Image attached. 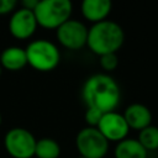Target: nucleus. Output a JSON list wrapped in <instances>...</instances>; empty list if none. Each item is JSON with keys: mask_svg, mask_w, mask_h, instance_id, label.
<instances>
[{"mask_svg": "<svg viewBox=\"0 0 158 158\" xmlns=\"http://www.w3.org/2000/svg\"><path fill=\"white\" fill-rule=\"evenodd\" d=\"M89 28L79 20L69 19L56 30V37L59 44L70 51L81 49L86 46Z\"/></svg>", "mask_w": 158, "mask_h": 158, "instance_id": "7", "label": "nucleus"}, {"mask_svg": "<svg viewBox=\"0 0 158 158\" xmlns=\"http://www.w3.org/2000/svg\"><path fill=\"white\" fill-rule=\"evenodd\" d=\"M40 0H23L22 4H21V7H25V9H28V10H35L37 4H38Z\"/></svg>", "mask_w": 158, "mask_h": 158, "instance_id": "19", "label": "nucleus"}, {"mask_svg": "<svg viewBox=\"0 0 158 158\" xmlns=\"http://www.w3.org/2000/svg\"><path fill=\"white\" fill-rule=\"evenodd\" d=\"M1 123H2V116H1V112H0V126H1Z\"/></svg>", "mask_w": 158, "mask_h": 158, "instance_id": "20", "label": "nucleus"}, {"mask_svg": "<svg viewBox=\"0 0 158 158\" xmlns=\"http://www.w3.org/2000/svg\"><path fill=\"white\" fill-rule=\"evenodd\" d=\"M115 158H147L148 152L135 138H125L116 143L114 149Z\"/></svg>", "mask_w": 158, "mask_h": 158, "instance_id": "13", "label": "nucleus"}, {"mask_svg": "<svg viewBox=\"0 0 158 158\" xmlns=\"http://www.w3.org/2000/svg\"><path fill=\"white\" fill-rule=\"evenodd\" d=\"M27 64V56L25 48L19 46H10L6 47L0 54V65L2 69L10 72L21 70Z\"/></svg>", "mask_w": 158, "mask_h": 158, "instance_id": "12", "label": "nucleus"}, {"mask_svg": "<svg viewBox=\"0 0 158 158\" xmlns=\"http://www.w3.org/2000/svg\"><path fill=\"white\" fill-rule=\"evenodd\" d=\"M96 128L109 142H116V143L127 138L130 131V127L123 115L117 111L104 114Z\"/></svg>", "mask_w": 158, "mask_h": 158, "instance_id": "8", "label": "nucleus"}, {"mask_svg": "<svg viewBox=\"0 0 158 158\" xmlns=\"http://www.w3.org/2000/svg\"><path fill=\"white\" fill-rule=\"evenodd\" d=\"M78 158H85V157H81V156H79V157H78Z\"/></svg>", "mask_w": 158, "mask_h": 158, "instance_id": "22", "label": "nucleus"}, {"mask_svg": "<svg viewBox=\"0 0 158 158\" xmlns=\"http://www.w3.org/2000/svg\"><path fill=\"white\" fill-rule=\"evenodd\" d=\"M123 117L130 127V130L141 131L152 125V112L151 110L139 102H133L128 105L123 111Z\"/></svg>", "mask_w": 158, "mask_h": 158, "instance_id": "10", "label": "nucleus"}, {"mask_svg": "<svg viewBox=\"0 0 158 158\" xmlns=\"http://www.w3.org/2000/svg\"><path fill=\"white\" fill-rule=\"evenodd\" d=\"M137 139L147 152L157 151L158 149V127L151 125V126L141 130L138 132Z\"/></svg>", "mask_w": 158, "mask_h": 158, "instance_id": "15", "label": "nucleus"}, {"mask_svg": "<svg viewBox=\"0 0 158 158\" xmlns=\"http://www.w3.org/2000/svg\"><path fill=\"white\" fill-rule=\"evenodd\" d=\"M102 112L96 110V109H93V107H86V111H85V115H84V120L86 122V125L89 127H98L101 117H102Z\"/></svg>", "mask_w": 158, "mask_h": 158, "instance_id": "17", "label": "nucleus"}, {"mask_svg": "<svg viewBox=\"0 0 158 158\" xmlns=\"http://www.w3.org/2000/svg\"><path fill=\"white\" fill-rule=\"evenodd\" d=\"M27 64L38 72H51L60 62L59 48L51 41L40 38L30 42L25 48Z\"/></svg>", "mask_w": 158, "mask_h": 158, "instance_id": "4", "label": "nucleus"}, {"mask_svg": "<svg viewBox=\"0 0 158 158\" xmlns=\"http://www.w3.org/2000/svg\"><path fill=\"white\" fill-rule=\"evenodd\" d=\"M81 98L86 107H93L106 114L116 111L121 100V89L111 75L96 73L85 80L81 89Z\"/></svg>", "mask_w": 158, "mask_h": 158, "instance_id": "1", "label": "nucleus"}, {"mask_svg": "<svg viewBox=\"0 0 158 158\" xmlns=\"http://www.w3.org/2000/svg\"><path fill=\"white\" fill-rule=\"evenodd\" d=\"M17 6V1L15 0H0V15L12 14Z\"/></svg>", "mask_w": 158, "mask_h": 158, "instance_id": "18", "label": "nucleus"}, {"mask_svg": "<svg viewBox=\"0 0 158 158\" xmlns=\"http://www.w3.org/2000/svg\"><path fill=\"white\" fill-rule=\"evenodd\" d=\"M35 156L37 158H58L60 156V144L51 137L37 139Z\"/></svg>", "mask_w": 158, "mask_h": 158, "instance_id": "14", "label": "nucleus"}, {"mask_svg": "<svg viewBox=\"0 0 158 158\" xmlns=\"http://www.w3.org/2000/svg\"><path fill=\"white\" fill-rule=\"evenodd\" d=\"M38 23L32 10L20 7L15 10L9 20V31L12 37L17 40L30 38L37 28Z\"/></svg>", "mask_w": 158, "mask_h": 158, "instance_id": "9", "label": "nucleus"}, {"mask_svg": "<svg viewBox=\"0 0 158 158\" xmlns=\"http://www.w3.org/2000/svg\"><path fill=\"white\" fill-rule=\"evenodd\" d=\"M99 63H100V67L107 73L110 72H114L117 65H118V57L116 53H109V54H104V56H100V59H99Z\"/></svg>", "mask_w": 158, "mask_h": 158, "instance_id": "16", "label": "nucleus"}, {"mask_svg": "<svg viewBox=\"0 0 158 158\" xmlns=\"http://www.w3.org/2000/svg\"><path fill=\"white\" fill-rule=\"evenodd\" d=\"M37 139L23 127L10 128L4 137V147L12 158H32Z\"/></svg>", "mask_w": 158, "mask_h": 158, "instance_id": "6", "label": "nucleus"}, {"mask_svg": "<svg viewBox=\"0 0 158 158\" xmlns=\"http://www.w3.org/2000/svg\"><path fill=\"white\" fill-rule=\"evenodd\" d=\"M73 12V4L69 0H40L33 14L38 26L48 30H57L68 21Z\"/></svg>", "mask_w": 158, "mask_h": 158, "instance_id": "3", "label": "nucleus"}, {"mask_svg": "<svg viewBox=\"0 0 158 158\" xmlns=\"http://www.w3.org/2000/svg\"><path fill=\"white\" fill-rule=\"evenodd\" d=\"M111 7L112 4L110 0H84L80 5L83 17L93 25L107 20Z\"/></svg>", "mask_w": 158, "mask_h": 158, "instance_id": "11", "label": "nucleus"}, {"mask_svg": "<svg viewBox=\"0 0 158 158\" xmlns=\"http://www.w3.org/2000/svg\"><path fill=\"white\" fill-rule=\"evenodd\" d=\"M1 74H2V67L0 65V77H1Z\"/></svg>", "mask_w": 158, "mask_h": 158, "instance_id": "21", "label": "nucleus"}, {"mask_svg": "<svg viewBox=\"0 0 158 158\" xmlns=\"http://www.w3.org/2000/svg\"><path fill=\"white\" fill-rule=\"evenodd\" d=\"M125 42V32L122 27L111 20L94 23L88 32V48L100 56L117 53Z\"/></svg>", "mask_w": 158, "mask_h": 158, "instance_id": "2", "label": "nucleus"}, {"mask_svg": "<svg viewBox=\"0 0 158 158\" xmlns=\"http://www.w3.org/2000/svg\"><path fill=\"white\" fill-rule=\"evenodd\" d=\"M75 147L81 157L104 158L109 151V141L96 127L86 126L77 133Z\"/></svg>", "mask_w": 158, "mask_h": 158, "instance_id": "5", "label": "nucleus"}]
</instances>
